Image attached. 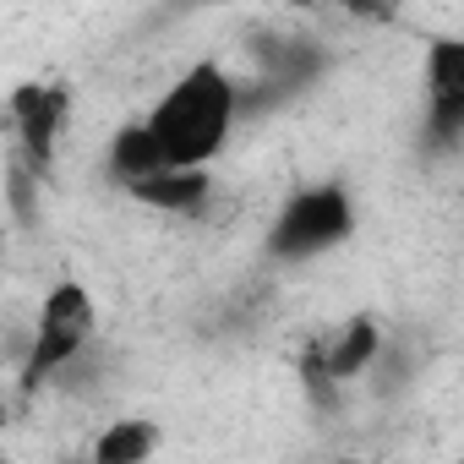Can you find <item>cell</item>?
Returning a JSON list of instances; mask_svg holds the SVG:
<instances>
[{
	"instance_id": "obj_2",
	"label": "cell",
	"mask_w": 464,
	"mask_h": 464,
	"mask_svg": "<svg viewBox=\"0 0 464 464\" xmlns=\"http://www.w3.org/2000/svg\"><path fill=\"white\" fill-rule=\"evenodd\" d=\"M355 229V202L344 186L323 180V186H301L268 224V257L279 263H306L334 252L344 236Z\"/></svg>"
},
{
	"instance_id": "obj_11",
	"label": "cell",
	"mask_w": 464,
	"mask_h": 464,
	"mask_svg": "<svg viewBox=\"0 0 464 464\" xmlns=\"http://www.w3.org/2000/svg\"><path fill=\"white\" fill-rule=\"evenodd\" d=\"M88 464H99V459H88Z\"/></svg>"
},
{
	"instance_id": "obj_4",
	"label": "cell",
	"mask_w": 464,
	"mask_h": 464,
	"mask_svg": "<svg viewBox=\"0 0 464 464\" xmlns=\"http://www.w3.org/2000/svg\"><path fill=\"white\" fill-rule=\"evenodd\" d=\"M382 355V328L372 312L339 323L323 344H312V382H317V399H334V388H350L361 382Z\"/></svg>"
},
{
	"instance_id": "obj_7",
	"label": "cell",
	"mask_w": 464,
	"mask_h": 464,
	"mask_svg": "<svg viewBox=\"0 0 464 464\" xmlns=\"http://www.w3.org/2000/svg\"><path fill=\"white\" fill-rule=\"evenodd\" d=\"M208 197H213V175L208 169H159L142 186H131V202H142L153 213H175V218L202 213Z\"/></svg>"
},
{
	"instance_id": "obj_3",
	"label": "cell",
	"mask_w": 464,
	"mask_h": 464,
	"mask_svg": "<svg viewBox=\"0 0 464 464\" xmlns=\"http://www.w3.org/2000/svg\"><path fill=\"white\" fill-rule=\"evenodd\" d=\"M88 334H93V295H88V285H77V279L50 285V295H44V306H39L34 344H28L23 382L39 388L44 377L66 372V366L88 350Z\"/></svg>"
},
{
	"instance_id": "obj_5",
	"label": "cell",
	"mask_w": 464,
	"mask_h": 464,
	"mask_svg": "<svg viewBox=\"0 0 464 464\" xmlns=\"http://www.w3.org/2000/svg\"><path fill=\"white\" fill-rule=\"evenodd\" d=\"M6 115H12V131L23 142V153L44 169L55 159V142L66 131V115H72V93L55 88V82H17L12 99H6Z\"/></svg>"
},
{
	"instance_id": "obj_8",
	"label": "cell",
	"mask_w": 464,
	"mask_h": 464,
	"mask_svg": "<svg viewBox=\"0 0 464 464\" xmlns=\"http://www.w3.org/2000/svg\"><path fill=\"white\" fill-rule=\"evenodd\" d=\"M104 164H110V175L131 191V186H142L148 175H159V169H169L164 164V148H159V137L148 131V121H131V126H121L115 137H110V153H104Z\"/></svg>"
},
{
	"instance_id": "obj_6",
	"label": "cell",
	"mask_w": 464,
	"mask_h": 464,
	"mask_svg": "<svg viewBox=\"0 0 464 464\" xmlns=\"http://www.w3.org/2000/svg\"><path fill=\"white\" fill-rule=\"evenodd\" d=\"M426 99H431V126H464V34L437 39L426 50Z\"/></svg>"
},
{
	"instance_id": "obj_10",
	"label": "cell",
	"mask_w": 464,
	"mask_h": 464,
	"mask_svg": "<svg viewBox=\"0 0 464 464\" xmlns=\"http://www.w3.org/2000/svg\"><path fill=\"white\" fill-rule=\"evenodd\" d=\"M339 464H366V459H339Z\"/></svg>"
},
{
	"instance_id": "obj_1",
	"label": "cell",
	"mask_w": 464,
	"mask_h": 464,
	"mask_svg": "<svg viewBox=\"0 0 464 464\" xmlns=\"http://www.w3.org/2000/svg\"><path fill=\"white\" fill-rule=\"evenodd\" d=\"M236 110H241L236 77L218 61H197L159 93V104L142 121L159 137L169 169H208L236 131Z\"/></svg>"
},
{
	"instance_id": "obj_9",
	"label": "cell",
	"mask_w": 464,
	"mask_h": 464,
	"mask_svg": "<svg viewBox=\"0 0 464 464\" xmlns=\"http://www.w3.org/2000/svg\"><path fill=\"white\" fill-rule=\"evenodd\" d=\"M159 442H164L159 420H148V415H121V420H110V426L93 437V459H99V464H148V459L159 453Z\"/></svg>"
}]
</instances>
